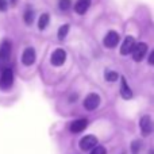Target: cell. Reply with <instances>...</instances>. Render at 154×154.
Wrapping results in <instances>:
<instances>
[{
	"label": "cell",
	"mask_w": 154,
	"mask_h": 154,
	"mask_svg": "<svg viewBox=\"0 0 154 154\" xmlns=\"http://www.w3.org/2000/svg\"><path fill=\"white\" fill-rule=\"evenodd\" d=\"M139 127H141V133L143 137H147L154 131V122L149 115H145L139 120Z\"/></svg>",
	"instance_id": "7a4b0ae2"
},
{
	"label": "cell",
	"mask_w": 154,
	"mask_h": 154,
	"mask_svg": "<svg viewBox=\"0 0 154 154\" xmlns=\"http://www.w3.org/2000/svg\"><path fill=\"white\" fill-rule=\"evenodd\" d=\"M89 154H107V150L104 146H95Z\"/></svg>",
	"instance_id": "ffe728a7"
},
{
	"label": "cell",
	"mask_w": 154,
	"mask_h": 154,
	"mask_svg": "<svg viewBox=\"0 0 154 154\" xmlns=\"http://www.w3.org/2000/svg\"><path fill=\"white\" fill-rule=\"evenodd\" d=\"M119 41H120V38H119V34H118V32L109 31V32H107V35L104 37V45H106L107 48L112 49L119 43Z\"/></svg>",
	"instance_id": "ba28073f"
},
{
	"label": "cell",
	"mask_w": 154,
	"mask_h": 154,
	"mask_svg": "<svg viewBox=\"0 0 154 154\" xmlns=\"http://www.w3.org/2000/svg\"><path fill=\"white\" fill-rule=\"evenodd\" d=\"M10 3H11V5H15V3H16V0H10Z\"/></svg>",
	"instance_id": "603a6c76"
},
{
	"label": "cell",
	"mask_w": 154,
	"mask_h": 154,
	"mask_svg": "<svg viewBox=\"0 0 154 154\" xmlns=\"http://www.w3.org/2000/svg\"><path fill=\"white\" fill-rule=\"evenodd\" d=\"M149 64L150 65H154V50L150 53V56H149Z\"/></svg>",
	"instance_id": "7402d4cb"
},
{
	"label": "cell",
	"mask_w": 154,
	"mask_h": 154,
	"mask_svg": "<svg viewBox=\"0 0 154 154\" xmlns=\"http://www.w3.org/2000/svg\"><path fill=\"white\" fill-rule=\"evenodd\" d=\"M95 146H97V138L93 135H87L80 141V149L88 152V150H92Z\"/></svg>",
	"instance_id": "5b68a950"
},
{
	"label": "cell",
	"mask_w": 154,
	"mask_h": 154,
	"mask_svg": "<svg viewBox=\"0 0 154 154\" xmlns=\"http://www.w3.org/2000/svg\"><path fill=\"white\" fill-rule=\"evenodd\" d=\"M134 46H135V39H134L133 37H130V35L126 37L125 41H123V43H122V48H120V54H122V56L131 54Z\"/></svg>",
	"instance_id": "52a82bcc"
},
{
	"label": "cell",
	"mask_w": 154,
	"mask_h": 154,
	"mask_svg": "<svg viewBox=\"0 0 154 154\" xmlns=\"http://www.w3.org/2000/svg\"><path fill=\"white\" fill-rule=\"evenodd\" d=\"M7 0H0V11H7Z\"/></svg>",
	"instance_id": "44dd1931"
},
{
	"label": "cell",
	"mask_w": 154,
	"mask_h": 154,
	"mask_svg": "<svg viewBox=\"0 0 154 154\" xmlns=\"http://www.w3.org/2000/svg\"><path fill=\"white\" fill-rule=\"evenodd\" d=\"M70 5H72V2H70V0H60L58 2V7L61 8L62 11H68L70 8Z\"/></svg>",
	"instance_id": "ac0fdd59"
},
{
	"label": "cell",
	"mask_w": 154,
	"mask_h": 154,
	"mask_svg": "<svg viewBox=\"0 0 154 154\" xmlns=\"http://www.w3.org/2000/svg\"><path fill=\"white\" fill-rule=\"evenodd\" d=\"M14 84V72L10 68H5L2 70V76H0V88L4 91L10 89Z\"/></svg>",
	"instance_id": "6da1fadb"
},
{
	"label": "cell",
	"mask_w": 154,
	"mask_h": 154,
	"mask_svg": "<svg viewBox=\"0 0 154 154\" xmlns=\"http://www.w3.org/2000/svg\"><path fill=\"white\" fill-rule=\"evenodd\" d=\"M23 18H24V23L30 26V24L34 22V11L29 7L26 11H24V16H23Z\"/></svg>",
	"instance_id": "9a60e30c"
},
{
	"label": "cell",
	"mask_w": 154,
	"mask_h": 154,
	"mask_svg": "<svg viewBox=\"0 0 154 154\" xmlns=\"http://www.w3.org/2000/svg\"><path fill=\"white\" fill-rule=\"evenodd\" d=\"M142 147V142L141 141H134L131 143V153L133 154H139V150Z\"/></svg>",
	"instance_id": "e0dca14e"
},
{
	"label": "cell",
	"mask_w": 154,
	"mask_h": 154,
	"mask_svg": "<svg viewBox=\"0 0 154 154\" xmlns=\"http://www.w3.org/2000/svg\"><path fill=\"white\" fill-rule=\"evenodd\" d=\"M69 32V24H64V26H61L60 27V30H58V38L60 39H64L65 37H66V34Z\"/></svg>",
	"instance_id": "2e32d148"
},
{
	"label": "cell",
	"mask_w": 154,
	"mask_h": 154,
	"mask_svg": "<svg viewBox=\"0 0 154 154\" xmlns=\"http://www.w3.org/2000/svg\"><path fill=\"white\" fill-rule=\"evenodd\" d=\"M49 20H50L49 14H42V15L39 16V19H38V29H39V30H45L46 26L49 24Z\"/></svg>",
	"instance_id": "5bb4252c"
},
{
	"label": "cell",
	"mask_w": 154,
	"mask_h": 154,
	"mask_svg": "<svg viewBox=\"0 0 154 154\" xmlns=\"http://www.w3.org/2000/svg\"><path fill=\"white\" fill-rule=\"evenodd\" d=\"M99 106H100V97H99V95H96V93H91V95H88L87 97H85V100H84L85 109H88V111H93V109H96Z\"/></svg>",
	"instance_id": "277c9868"
},
{
	"label": "cell",
	"mask_w": 154,
	"mask_h": 154,
	"mask_svg": "<svg viewBox=\"0 0 154 154\" xmlns=\"http://www.w3.org/2000/svg\"><path fill=\"white\" fill-rule=\"evenodd\" d=\"M120 95H122V97L126 99V100L133 99V91H131V88L128 87L126 77H122V79H120Z\"/></svg>",
	"instance_id": "7c38bea8"
},
{
	"label": "cell",
	"mask_w": 154,
	"mask_h": 154,
	"mask_svg": "<svg viewBox=\"0 0 154 154\" xmlns=\"http://www.w3.org/2000/svg\"><path fill=\"white\" fill-rule=\"evenodd\" d=\"M149 154H154V150H150V153Z\"/></svg>",
	"instance_id": "cb8c5ba5"
},
{
	"label": "cell",
	"mask_w": 154,
	"mask_h": 154,
	"mask_svg": "<svg viewBox=\"0 0 154 154\" xmlns=\"http://www.w3.org/2000/svg\"><path fill=\"white\" fill-rule=\"evenodd\" d=\"M89 5H91V0H77L76 5H75V11L79 15H84L88 11Z\"/></svg>",
	"instance_id": "4fadbf2b"
},
{
	"label": "cell",
	"mask_w": 154,
	"mask_h": 154,
	"mask_svg": "<svg viewBox=\"0 0 154 154\" xmlns=\"http://www.w3.org/2000/svg\"><path fill=\"white\" fill-rule=\"evenodd\" d=\"M87 126H88L87 119H77L75 122L70 123L69 130L72 131L73 134H79V133H81V131H84L85 128H87Z\"/></svg>",
	"instance_id": "30bf717a"
},
{
	"label": "cell",
	"mask_w": 154,
	"mask_h": 154,
	"mask_svg": "<svg viewBox=\"0 0 154 154\" xmlns=\"http://www.w3.org/2000/svg\"><path fill=\"white\" fill-rule=\"evenodd\" d=\"M146 51H147V45H146V43H143V42L135 43L133 51H131L134 61H137V62L142 61V60H143V57L146 56Z\"/></svg>",
	"instance_id": "3957f363"
},
{
	"label": "cell",
	"mask_w": 154,
	"mask_h": 154,
	"mask_svg": "<svg viewBox=\"0 0 154 154\" xmlns=\"http://www.w3.org/2000/svg\"><path fill=\"white\" fill-rule=\"evenodd\" d=\"M22 62L26 66H30L35 62V50L32 48H27L22 54Z\"/></svg>",
	"instance_id": "9c48e42d"
},
{
	"label": "cell",
	"mask_w": 154,
	"mask_h": 154,
	"mask_svg": "<svg viewBox=\"0 0 154 154\" xmlns=\"http://www.w3.org/2000/svg\"><path fill=\"white\" fill-rule=\"evenodd\" d=\"M118 77H119V75H118L115 70H108V72L106 73V80H107V81H109V82L115 81Z\"/></svg>",
	"instance_id": "d6986e66"
},
{
	"label": "cell",
	"mask_w": 154,
	"mask_h": 154,
	"mask_svg": "<svg viewBox=\"0 0 154 154\" xmlns=\"http://www.w3.org/2000/svg\"><path fill=\"white\" fill-rule=\"evenodd\" d=\"M11 56V42L10 41H4L0 45V61L7 62Z\"/></svg>",
	"instance_id": "8fae6325"
},
{
	"label": "cell",
	"mask_w": 154,
	"mask_h": 154,
	"mask_svg": "<svg viewBox=\"0 0 154 154\" xmlns=\"http://www.w3.org/2000/svg\"><path fill=\"white\" fill-rule=\"evenodd\" d=\"M65 60H66V53H65V50L64 49H57V50H54L53 54H51L50 61L54 66H61L65 62Z\"/></svg>",
	"instance_id": "8992f818"
}]
</instances>
